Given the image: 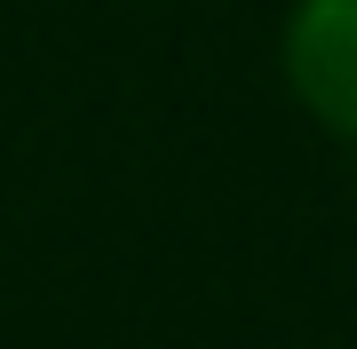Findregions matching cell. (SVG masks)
Listing matches in <instances>:
<instances>
[{"label":"cell","instance_id":"obj_1","mask_svg":"<svg viewBox=\"0 0 357 349\" xmlns=\"http://www.w3.org/2000/svg\"><path fill=\"white\" fill-rule=\"evenodd\" d=\"M278 72L326 135L357 143V0H294L278 32Z\"/></svg>","mask_w":357,"mask_h":349}]
</instances>
